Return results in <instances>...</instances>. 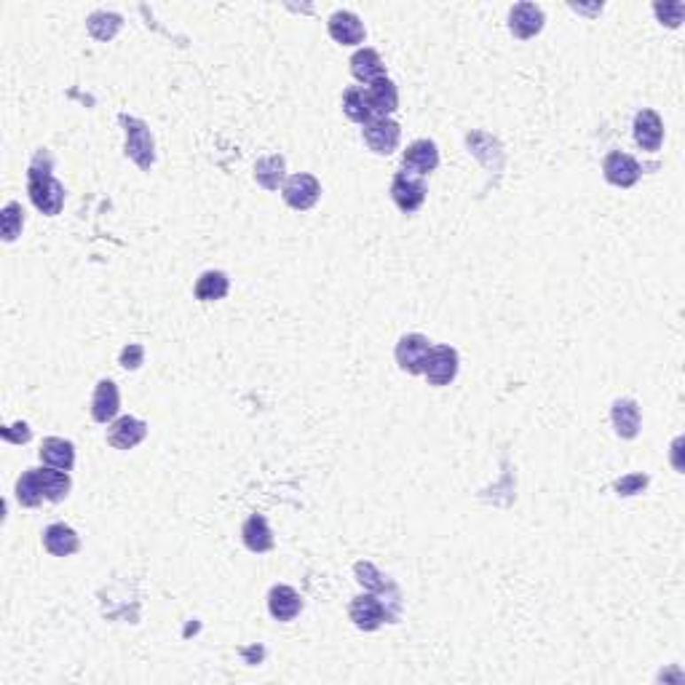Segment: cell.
<instances>
[{
  "label": "cell",
  "instance_id": "obj_1",
  "mask_svg": "<svg viewBox=\"0 0 685 685\" xmlns=\"http://www.w3.org/2000/svg\"><path fill=\"white\" fill-rule=\"evenodd\" d=\"M27 191H30L33 204H35L43 214L54 217V214L62 212V206H65V188L51 177L49 167L41 169L38 161H33L30 175H27Z\"/></svg>",
  "mask_w": 685,
  "mask_h": 685
},
{
  "label": "cell",
  "instance_id": "obj_2",
  "mask_svg": "<svg viewBox=\"0 0 685 685\" xmlns=\"http://www.w3.org/2000/svg\"><path fill=\"white\" fill-rule=\"evenodd\" d=\"M121 123L126 126V156L140 169H151L156 161V153H153V134L148 123L128 115H121Z\"/></svg>",
  "mask_w": 685,
  "mask_h": 685
},
{
  "label": "cell",
  "instance_id": "obj_3",
  "mask_svg": "<svg viewBox=\"0 0 685 685\" xmlns=\"http://www.w3.org/2000/svg\"><path fill=\"white\" fill-rule=\"evenodd\" d=\"M429 351H432V340L424 338V335H404L399 343H396V362L404 372L409 375H424V367H426V359H429Z\"/></svg>",
  "mask_w": 685,
  "mask_h": 685
},
{
  "label": "cell",
  "instance_id": "obj_4",
  "mask_svg": "<svg viewBox=\"0 0 685 685\" xmlns=\"http://www.w3.org/2000/svg\"><path fill=\"white\" fill-rule=\"evenodd\" d=\"M399 136H401L399 123L391 121V118H372V121L364 123V143L378 156L393 153L396 145H399Z\"/></svg>",
  "mask_w": 685,
  "mask_h": 685
},
{
  "label": "cell",
  "instance_id": "obj_5",
  "mask_svg": "<svg viewBox=\"0 0 685 685\" xmlns=\"http://www.w3.org/2000/svg\"><path fill=\"white\" fill-rule=\"evenodd\" d=\"M284 201L292 206V209H300V212H306V209H311L316 201H319V196H322V183L314 177V175H306V172H300V175H292L287 183H284Z\"/></svg>",
  "mask_w": 685,
  "mask_h": 685
},
{
  "label": "cell",
  "instance_id": "obj_6",
  "mask_svg": "<svg viewBox=\"0 0 685 685\" xmlns=\"http://www.w3.org/2000/svg\"><path fill=\"white\" fill-rule=\"evenodd\" d=\"M424 375L432 385H448L458 375V351L450 346H432Z\"/></svg>",
  "mask_w": 685,
  "mask_h": 685
},
{
  "label": "cell",
  "instance_id": "obj_7",
  "mask_svg": "<svg viewBox=\"0 0 685 685\" xmlns=\"http://www.w3.org/2000/svg\"><path fill=\"white\" fill-rule=\"evenodd\" d=\"M391 196H393V204L409 214V212L421 209V204L426 201V185L413 175L399 172L391 183Z\"/></svg>",
  "mask_w": 685,
  "mask_h": 685
},
{
  "label": "cell",
  "instance_id": "obj_8",
  "mask_svg": "<svg viewBox=\"0 0 685 685\" xmlns=\"http://www.w3.org/2000/svg\"><path fill=\"white\" fill-rule=\"evenodd\" d=\"M401 167H404L407 175H418V177L434 172V169L440 167V151H437V145H434L432 140H418V143H413V145L404 151V156H401Z\"/></svg>",
  "mask_w": 685,
  "mask_h": 685
},
{
  "label": "cell",
  "instance_id": "obj_9",
  "mask_svg": "<svg viewBox=\"0 0 685 685\" xmlns=\"http://www.w3.org/2000/svg\"><path fill=\"white\" fill-rule=\"evenodd\" d=\"M603 172H605V180L619 188H632L640 180V164L621 151L608 153V159L603 161Z\"/></svg>",
  "mask_w": 685,
  "mask_h": 685
},
{
  "label": "cell",
  "instance_id": "obj_10",
  "mask_svg": "<svg viewBox=\"0 0 685 685\" xmlns=\"http://www.w3.org/2000/svg\"><path fill=\"white\" fill-rule=\"evenodd\" d=\"M148 437V426L140 421V418H131V416H123L118 418L110 432H107V442L115 448V450H131L136 448L143 440Z\"/></svg>",
  "mask_w": 685,
  "mask_h": 685
},
{
  "label": "cell",
  "instance_id": "obj_11",
  "mask_svg": "<svg viewBox=\"0 0 685 685\" xmlns=\"http://www.w3.org/2000/svg\"><path fill=\"white\" fill-rule=\"evenodd\" d=\"M634 140L642 151L656 153L664 140V123L656 110H640L634 115Z\"/></svg>",
  "mask_w": 685,
  "mask_h": 685
},
{
  "label": "cell",
  "instance_id": "obj_12",
  "mask_svg": "<svg viewBox=\"0 0 685 685\" xmlns=\"http://www.w3.org/2000/svg\"><path fill=\"white\" fill-rule=\"evenodd\" d=\"M348 613H351V621H354L359 629H364V632L378 629V627L388 619V613H385L380 597H375V595H362V597H356V600L351 603V611H348Z\"/></svg>",
  "mask_w": 685,
  "mask_h": 685
},
{
  "label": "cell",
  "instance_id": "obj_13",
  "mask_svg": "<svg viewBox=\"0 0 685 685\" xmlns=\"http://www.w3.org/2000/svg\"><path fill=\"white\" fill-rule=\"evenodd\" d=\"M541 27H543V12H541L535 4H517V6L511 9V14H509V30H511L517 38L527 41V38L538 35Z\"/></svg>",
  "mask_w": 685,
  "mask_h": 685
},
{
  "label": "cell",
  "instance_id": "obj_14",
  "mask_svg": "<svg viewBox=\"0 0 685 685\" xmlns=\"http://www.w3.org/2000/svg\"><path fill=\"white\" fill-rule=\"evenodd\" d=\"M121 409V396H118V385L113 380H99L94 388V399H91V416L99 424H107L118 416Z\"/></svg>",
  "mask_w": 685,
  "mask_h": 685
},
{
  "label": "cell",
  "instance_id": "obj_15",
  "mask_svg": "<svg viewBox=\"0 0 685 685\" xmlns=\"http://www.w3.org/2000/svg\"><path fill=\"white\" fill-rule=\"evenodd\" d=\"M300 608H303V600H300V595L292 587L279 584V587L270 589L268 611H270V616L276 619V621H292L300 613Z\"/></svg>",
  "mask_w": 685,
  "mask_h": 685
},
{
  "label": "cell",
  "instance_id": "obj_16",
  "mask_svg": "<svg viewBox=\"0 0 685 685\" xmlns=\"http://www.w3.org/2000/svg\"><path fill=\"white\" fill-rule=\"evenodd\" d=\"M330 35L332 41H338L340 46H356L364 41V25L356 14L351 12H338L330 17Z\"/></svg>",
  "mask_w": 685,
  "mask_h": 685
},
{
  "label": "cell",
  "instance_id": "obj_17",
  "mask_svg": "<svg viewBox=\"0 0 685 685\" xmlns=\"http://www.w3.org/2000/svg\"><path fill=\"white\" fill-rule=\"evenodd\" d=\"M367 99H370V110L375 118H388L396 107H399V91L388 78H380L375 83L367 86Z\"/></svg>",
  "mask_w": 685,
  "mask_h": 685
},
{
  "label": "cell",
  "instance_id": "obj_18",
  "mask_svg": "<svg viewBox=\"0 0 685 685\" xmlns=\"http://www.w3.org/2000/svg\"><path fill=\"white\" fill-rule=\"evenodd\" d=\"M611 418H613L616 434H619L621 440H634V437H637V432H640V407H637L634 399H619V401H613Z\"/></svg>",
  "mask_w": 685,
  "mask_h": 685
},
{
  "label": "cell",
  "instance_id": "obj_19",
  "mask_svg": "<svg viewBox=\"0 0 685 685\" xmlns=\"http://www.w3.org/2000/svg\"><path fill=\"white\" fill-rule=\"evenodd\" d=\"M43 543L54 557H70V555L78 552V546H81L78 533L67 525H49L43 530Z\"/></svg>",
  "mask_w": 685,
  "mask_h": 685
},
{
  "label": "cell",
  "instance_id": "obj_20",
  "mask_svg": "<svg viewBox=\"0 0 685 685\" xmlns=\"http://www.w3.org/2000/svg\"><path fill=\"white\" fill-rule=\"evenodd\" d=\"M351 73L356 81L362 83H375L380 78H385V67H383V59L375 49H359L354 57H351Z\"/></svg>",
  "mask_w": 685,
  "mask_h": 685
},
{
  "label": "cell",
  "instance_id": "obj_21",
  "mask_svg": "<svg viewBox=\"0 0 685 685\" xmlns=\"http://www.w3.org/2000/svg\"><path fill=\"white\" fill-rule=\"evenodd\" d=\"M41 461L49 463L51 469L70 471L73 463H75V448H73V442H67V440L49 437V440H43V445H41Z\"/></svg>",
  "mask_w": 685,
  "mask_h": 685
},
{
  "label": "cell",
  "instance_id": "obj_22",
  "mask_svg": "<svg viewBox=\"0 0 685 685\" xmlns=\"http://www.w3.org/2000/svg\"><path fill=\"white\" fill-rule=\"evenodd\" d=\"M241 535H244L246 549H252V552H257V555L273 549V533H270L265 517H260V514H252V517L244 522Z\"/></svg>",
  "mask_w": 685,
  "mask_h": 685
},
{
  "label": "cell",
  "instance_id": "obj_23",
  "mask_svg": "<svg viewBox=\"0 0 685 685\" xmlns=\"http://www.w3.org/2000/svg\"><path fill=\"white\" fill-rule=\"evenodd\" d=\"M35 474H38V485H41V493H43V498L46 501H62V498H67V493H70V477H67V471H62V469H35Z\"/></svg>",
  "mask_w": 685,
  "mask_h": 685
},
{
  "label": "cell",
  "instance_id": "obj_24",
  "mask_svg": "<svg viewBox=\"0 0 685 685\" xmlns=\"http://www.w3.org/2000/svg\"><path fill=\"white\" fill-rule=\"evenodd\" d=\"M284 159L282 156H265L254 164V180L265 188V191H279V185L284 183Z\"/></svg>",
  "mask_w": 685,
  "mask_h": 685
},
{
  "label": "cell",
  "instance_id": "obj_25",
  "mask_svg": "<svg viewBox=\"0 0 685 685\" xmlns=\"http://www.w3.org/2000/svg\"><path fill=\"white\" fill-rule=\"evenodd\" d=\"M230 290V282L222 270H206L204 276L196 282V298L201 303H214V300H222Z\"/></svg>",
  "mask_w": 685,
  "mask_h": 685
},
{
  "label": "cell",
  "instance_id": "obj_26",
  "mask_svg": "<svg viewBox=\"0 0 685 685\" xmlns=\"http://www.w3.org/2000/svg\"><path fill=\"white\" fill-rule=\"evenodd\" d=\"M343 110L351 121L356 123H367L372 121V110H370V99H367V89L364 86H351L346 94H343Z\"/></svg>",
  "mask_w": 685,
  "mask_h": 685
},
{
  "label": "cell",
  "instance_id": "obj_27",
  "mask_svg": "<svg viewBox=\"0 0 685 685\" xmlns=\"http://www.w3.org/2000/svg\"><path fill=\"white\" fill-rule=\"evenodd\" d=\"M121 17L118 14H107V12H97L89 17V33L97 38V41H110L115 38V33L121 30Z\"/></svg>",
  "mask_w": 685,
  "mask_h": 685
},
{
  "label": "cell",
  "instance_id": "obj_28",
  "mask_svg": "<svg viewBox=\"0 0 685 685\" xmlns=\"http://www.w3.org/2000/svg\"><path fill=\"white\" fill-rule=\"evenodd\" d=\"M17 498L22 506H38L43 501V493H41V485H38V474L35 469L25 471L22 479L17 482Z\"/></svg>",
  "mask_w": 685,
  "mask_h": 685
},
{
  "label": "cell",
  "instance_id": "obj_29",
  "mask_svg": "<svg viewBox=\"0 0 685 685\" xmlns=\"http://www.w3.org/2000/svg\"><path fill=\"white\" fill-rule=\"evenodd\" d=\"M0 222H4V238L6 241H14L19 233H22V225H25V212L17 201H9L4 206V212H0Z\"/></svg>",
  "mask_w": 685,
  "mask_h": 685
},
{
  "label": "cell",
  "instance_id": "obj_30",
  "mask_svg": "<svg viewBox=\"0 0 685 685\" xmlns=\"http://www.w3.org/2000/svg\"><path fill=\"white\" fill-rule=\"evenodd\" d=\"M645 485H648L645 474H629L616 482V490H619V495H634V493H642Z\"/></svg>",
  "mask_w": 685,
  "mask_h": 685
},
{
  "label": "cell",
  "instance_id": "obj_31",
  "mask_svg": "<svg viewBox=\"0 0 685 685\" xmlns=\"http://www.w3.org/2000/svg\"><path fill=\"white\" fill-rule=\"evenodd\" d=\"M653 9H656V14H658L669 27H677V25L682 22V12H685V6H682V4H664V6H661V4H656Z\"/></svg>",
  "mask_w": 685,
  "mask_h": 685
},
{
  "label": "cell",
  "instance_id": "obj_32",
  "mask_svg": "<svg viewBox=\"0 0 685 685\" xmlns=\"http://www.w3.org/2000/svg\"><path fill=\"white\" fill-rule=\"evenodd\" d=\"M143 359H145V348H143V346H136V343L126 346V348H123V354H121V364H123L126 370H136V367L143 364Z\"/></svg>",
  "mask_w": 685,
  "mask_h": 685
},
{
  "label": "cell",
  "instance_id": "obj_33",
  "mask_svg": "<svg viewBox=\"0 0 685 685\" xmlns=\"http://www.w3.org/2000/svg\"><path fill=\"white\" fill-rule=\"evenodd\" d=\"M356 573H359V581H362L364 587H370V589H383V587H385L383 581H378L380 576H378V571H375L370 563H359V565H356Z\"/></svg>",
  "mask_w": 685,
  "mask_h": 685
}]
</instances>
